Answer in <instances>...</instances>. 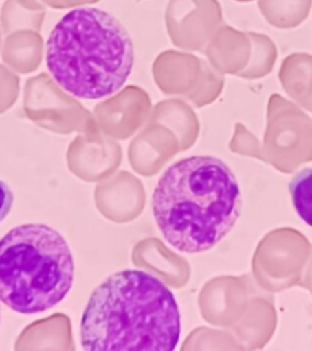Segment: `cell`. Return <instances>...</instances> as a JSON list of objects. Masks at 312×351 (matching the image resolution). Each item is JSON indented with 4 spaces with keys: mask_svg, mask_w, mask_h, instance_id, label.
<instances>
[{
    "mask_svg": "<svg viewBox=\"0 0 312 351\" xmlns=\"http://www.w3.org/2000/svg\"><path fill=\"white\" fill-rule=\"evenodd\" d=\"M181 337L173 293L151 274L124 270L93 291L81 321L85 350L170 351Z\"/></svg>",
    "mask_w": 312,
    "mask_h": 351,
    "instance_id": "2",
    "label": "cell"
},
{
    "mask_svg": "<svg viewBox=\"0 0 312 351\" xmlns=\"http://www.w3.org/2000/svg\"><path fill=\"white\" fill-rule=\"evenodd\" d=\"M16 1L20 5L25 6L31 10H45L47 8L42 0H16Z\"/></svg>",
    "mask_w": 312,
    "mask_h": 351,
    "instance_id": "10",
    "label": "cell"
},
{
    "mask_svg": "<svg viewBox=\"0 0 312 351\" xmlns=\"http://www.w3.org/2000/svg\"><path fill=\"white\" fill-rule=\"evenodd\" d=\"M1 44H3V31L0 28V50H1Z\"/></svg>",
    "mask_w": 312,
    "mask_h": 351,
    "instance_id": "11",
    "label": "cell"
},
{
    "mask_svg": "<svg viewBox=\"0 0 312 351\" xmlns=\"http://www.w3.org/2000/svg\"><path fill=\"white\" fill-rule=\"evenodd\" d=\"M49 73L67 94L99 100L124 86L133 69V43L113 15L82 6L65 14L45 45Z\"/></svg>",
    "mask_w": 312,
    "mask_h": 351,
    "instance_id": "3",
    "label": "cell"
},
{
    "mask_svg": "<svg viewBox=\"0 0 312 351\" xmlns=\"http://www.w3.org/2000/svg\"><path fill=\"white\" fill-rule=\"evenodd\" d=\"M151 204L165 240L194 254L211 250L234 228L242 212V192L225 162L192 156L162 174Z\"/></svg>",
    "mask_w": 312,
    "mask_h": 351,
    "instance_id": "1",
    "label": "cell"
},
{
    "mask_svg": "<svg viewBox=\"0 0 312 351\" xmlns=\"http://www.w3.org/2000/svg\"><path fill=\"white\" fill-rule=\"evenodd\" d=\"M43 4L53 9H76L82 6L91 5L99 0H42Z\"/></svg>",
    "mask_w": 312,
    "mask_h": 351,
    "instance_id": "9",
    "label": "cell"
},
{
    "mask_svg": "<svg viewBox=\"0 0 312 351\" xmlns=\"http://www.w3.org/2000/svg\"><path fill=\"white\" fill-rule=\"evenodd\" d=\"M289 192L296 213L312 228V168L299 171L291 179Z\"/></svg>",
    "mask_w": 312,
    "mask_h": 351,
    "instance_id": "7",
    "label": "cell"
},
{
    "mask_svg": "<svg viewBox=\"0 0 312 351\" xmlns=\"http://www.w3.org/2000/svg\"><path fill=\"white\" fill-rule=\"evenodd\" d=\"M14 203V193L4 181L0 180V223L10 213Z\"/></svg>",
    "mask_w": 312,
    "mask_h": 351,
    "instance_id": "8",
    "label": "cell"
},
{
    "mask_svg": "<svg viewBox=\"0 0 312 351\" xmlns=\"http://www.w3.org/2000/svg\"><path fill=\"white\" fill-rule=\"evenodd\" d=\"M45 10H31L20 5L16 0H5L0 12V28L3 34L16 31H37L43 26Z\"/></svg>",
    "mask_w": 312,
    "mask_h": 351,
    "instance_id": "6",
    "label": "cell"
},
{
    "mask_svg": "<svg viewBox=\"0 0 312 351\" xmlns=\"http://www.w3.org/2000/svg\"><path fill=\"white\" fill-rule=\"evenodd\" d=\"M4 64L20 73H30L39 67L44 56V40L37 31H16L6 34L1 44Z\"/></svg>",
    "mask_w": 312,
    "mask_h": 351,
    "instance_id": "5",
    "label": "cell"
},
{
    "mask_svg": "<svg viewBox=\"0 0 312 351\" xmlns=\"http://www.w3.org/2000/svg\"><path fill=\"white\" fill-rule=\"evenodd\" d=\"M74 276L70 247L48 225H20L0 240V302L19 314L54 308L70 292Z\"/></svg>",
    "mask_w": 312,
    "mask_h": 351,
    "instance_id": "4",
    "label": "cell"
}]
</instances>
